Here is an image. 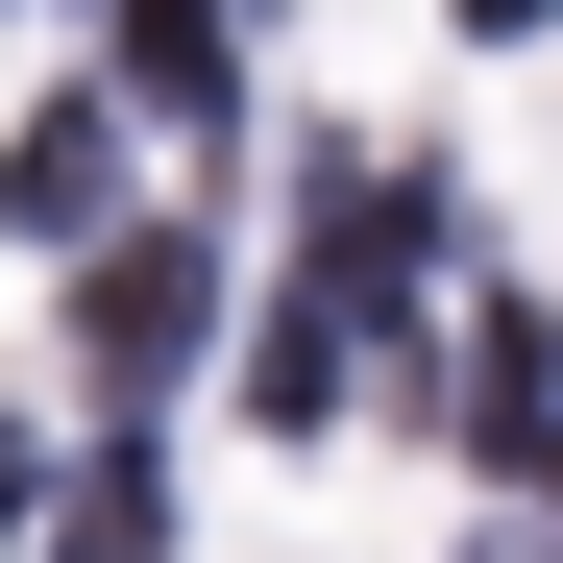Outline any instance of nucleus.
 <instances>
[{"label": "nucleus", "mask_w": 563, "mask_h": 563, "mask_svg": "<svg viewBox=\"0 0 563 563\" xmlns=\"http://www.w3.org/2000/svg\"><path fill=\"white\" fill-rule=\"evenodd\" d=\"M99 197H123V123H99V99H49L25 147H0V221H49V245H74Z\"/></svg>", "instance_id": "f03ea898"}, {"label": "nucleus", "mask_w": 563, "mask_h": 563, "mask_svg": "<svg viewBox=\"0 0 563 563\" xmlns=\"http://www.w3.org/2000/svg\"><path fill=\"white\" fill-rule=\"evenodd\" d=\"M123 74H147L172 123H221V99H245V49H221V0H123Z\"/></svg>", "instance_id": "7ed1b4c3"}, {"label": "nucleus", "mask_w": 563, "mask_h": 563, "mask_svg": "<svg viewBox=\"0 0 563 563\" xmlns=\"http://www.w3.org/2000/svg\"><path fill=\"white\" fill-rule=\"evenodd\" d=\"M147 539H172V490H147V441H99V465H74V539H49V563H147Z\"/></svg>", "instance_id": "20e7f679"}, {"label": "nucleus", "mask_w": 563, "mask_h": 563, "mask_svg": "<svg viewBox=\"0 0 563 563\" xmlns=\"http://www.w3.org/2000/svg\"><path fill=\"white\" fill-rule=\"evenodd\" d=\"M465 25H539V0H465Z\"/></svg>", "instance_id": "423d86ee"}, {"label": "nucleus", "mask_w": 563, "mask_h": 563, "mask_svg": "<svg viewBox=\"0 0 563 563\" xmlns=\"http://www.w3.org/2000/svg\"><path fill=\"white\" fill-rule=\"evenodd\" d=\"M0 563H25V465H0Z\"/></svg>", "instance_id": "39448f33"}, {"label": "nucleus", "mask_w": 563, "mask_h": 563, "mask_svg": "<svg viewBox=\"0 0 563 563\" xmlns=\"http://www.w3.org/2000/svg\"><path fill=\"white\" fill-rule=\"evenodd\" d=\"M197 343H221V269H197V245H99V295H74V367H99V417H147Z\"/></svg>", "instance_id": "f257e3e1"}]
</instances>
